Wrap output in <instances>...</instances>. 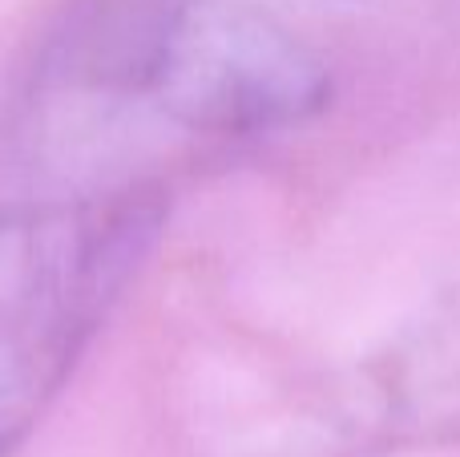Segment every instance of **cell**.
<instances>
[{"label":"cell","mask_w":460,"mask_h":457,"mask_svg":"<svg viewBox=\"0 0 460 457\" xmlns=\"http://www.w3.org/2000/svg\"><path fill=\"white\" fill-rule=\"evenodd\" d=\"M45 102L137 113L190 138H259L319 118L323 57L243 0H73L37 61Z\"/></svg>","instance_id":"1"},{"label":"cell","mask_w":460,"mask_h":457,"mask_svg":"<svg viewBox=\"0 0 460 457\" xmlns=\"http://www.w3.org/2000/svg\"><path fill=\"white\" fill-rule=\"evenodd\" d=\"M162 227L166 194L158 186L0 215V457L61 397L110 312L142 275Z\"/></svg>","instance_id":"2"},{"label":"cell","mask_w":460,"mask_h":457,"mask_svg":"<svg viewBox=\"0 0 460 457\" xmlns=\"http://www.w3.org/2000/svg\"><path fill=\"white\" fill-rule=\"evenodd\" d=\"M340 429L359 450L460 445V288L359 361L340 393Z\"/></svg>","instance_id":"3"}]
</instances>
